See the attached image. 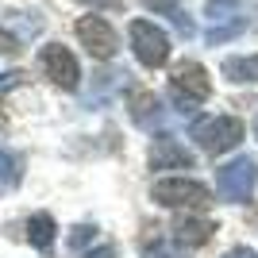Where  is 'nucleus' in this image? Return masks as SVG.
Instances as JSON below:
<instances>
[{"label": "nucleus", "instance_id": "1", "mask_svg": "<svg viewBox=\"0 0 258 258\" xmlns=\"http://www.w3.org/2000/svg\"><path fill=\"white\" fill-rule=\"evenodd\" d=\"M208 93H212V81H208V74H205V66H201V62H177V66H173L170 97H173V104L181 108V112L205 104Z\"/></svg>", "mask_w": 258, "mask_h": 258}, {"label": "nucleus", "instance_id": "2", "mask_svg": "<svg viewBox=\"0 0 258 258\" xmlns=\"http://www.w3.org/2000/svg\"><path fill=\"white\" fill-rule=\"evenodd\" d=\"M151 201L162 208H208L212 193H208V185L193 181V177H162L154 181Z\"/></svg>", "mask_w": 258, "mask_h": 258}, {"label": "nucleus", "instance_id": "3", "mask_svg": "<svg viewBox=\"0 0 258 258\" xmlns=\"http://www.w3.org/2000/svg\"><path fill=\"white\" fill-rule=\"evenodd\" d=\"M189 135H193L208 154H224V151H231V147L243 143V119H235V116H201L193 127H189Z\"/></svg>", "mask_w": 258, "mask_h": 258}, {"label": "nucleus", "instance_id": "4", "mask_svg": "<svg viewBox=\"0 0 258 258\" xmlns=\"http://www.w3.org/2000/svg\"><path fill=\"white\" fill-rule=\"evenodd\" d=\"M127 35H131V50H135V58H139L147 70H158V66L170 58V35L162 31L158 23H151V20H131Z\"/></svg>", "mask_w": 258, "mask_h": 258}, {"label": "nucleus", "instance_id": "5", "mask_svg": "<svg viewBox=\"0 0 258 258\" xmlns=\"http://www.w3.org/2000/svg\"><path fill=\"white\" fill-rule=\"evenodd\" d=\"M254 158H235L216 170V189H220V201L227 205H247L250 193H254V177H258Z\"/></svg>", "mask_w": 258, "mask_h": 258}, {"label": "nucleus", "instance_id": "6", "mask_svg": "<svg viewBox=\"0 0 258 258\" xmlns=\"http://www.w3.org/2000/svg\"><path fill=\"white\" fill-rule=\"evenodd\" d=\"M39 70L62 89L81 85V66H77V58L70 54V46H62V43H46L43 50H39Z\"/></svg>", "mask_w": 258, "mask_h": 258}, {"label": "nucleus", "instance_id": "7", "mask_svg": "<svg viewBox=\"0 0 258 258\" xmlns=\"http://www.w3.org/2000/svg\"><path fill=\"white\" fill-rule=\"evenodd\" d=\"M77 39H81V46H85L93 58H112V54L119 50V39H116V31H112V23L100 20V16H81V20H77Z\"/></svg>", "mask_w": 258, "mask_h": 258}, {"label": "nucleus", "instance_id": "8", "mask_svg": "<svg viewBox=\"0 0 258 258\" xmlns=\"http://www.w3.org/2000/svg\"><path fill=\"white\" fill-rule=\"evenodd\" d=\"M151 166L154 170H189L193 166V151L181 147V139H173V135H158L151 147Z\"/></svg>", "mask_w": 258, "mask_h": 258}, {"label": "nucleus", "instance_id": "9", "mask_svg": "<svg viewBox=\"0 0 258 258\" xmlns=\"http://www.w3.org/2000/svg\"><path fill=\"white\" fill-rule=\"evenodd\" d=\"M216 231L212 220H205V216H181L177 224H173V239L181 243V247H201V243H208Z\"/></svg>", "mask_w": 258, "mask_h": 258}, {"label": "nucleus", "instance_id": "10", "mask_svg": "<svg viewBox=\"0 0 258 258\" xmlns=\"http://www.w3.org/2000/svg\"><path fill=\"white\" fill-rule=\"evenodd\" d=\"M127 112H131V119L139 123V127H154L162 119V100L154 97V93H131V100H127Z\"/></svg>", "mask_w": 258, "mask_h": 258}, {"label": "nucleus", "instance_id": "11", "mask_svg": "<svg viewBox=\"0 0 258 258\" xmlns=\"http://www.w3.org/2000/svg\"><path fill=\"white\" fill-rule=\"evenodd\" d=\"M143 4L151 12H158V16H166V20L177 27V35H185V39L193 35V20H189V12H185L181 0H143Z\"/></svg>", "mask_w": 258, "mask_h": 258}, {"label": "nucleus", "instance_id": "12", "mask_svg": "<svg viewBox=\"0 0 258 258\" xmlns=\"http://www.w3.org/2000/svg\"><path fill=\"white\" fill-rule=\"evenodd\" d=\"M224 77L235 85H258V54H239V58H224Z\"/></svg>", "mask_w": 258, "mask_h": 258}, {"label": "nucleus", "instance_id": "13", "mask_svg": "<svg viewBox=\"0 0 258 258\" xmlns=\"http://www.w3.org/2000/svg\"><path fill=\"white\" fill-rule=\"evenodd\" d=\"M27 239H31V247L35 250H50L54 247V216L50 212H39V216H31L27 220Z\"/></svg>", "mask_w": 258, "mask_h": 258}, {"label": "nucleus", "instance_id": "14", "mask_svg": "<svg viewBox=\"0 0 258 258\" xmlns=\"http://www.w3.org/2000/svg\"><path fill=\"white\" fill-rule=\"evenodd\" d=\"M208 16H212L216 23H235V20H247L243 16V4L239 0H208Z\"/></svg>", "mask_w": 258, "mask_h": 258}, {"label": "nucleus", "instance_id": "15", "mask_svg": "<svg viewBox=\"0 0 258 258\" xmlns=\"http://www.w3.org/2000/svg\"><path fill=\"white\" fill-rule=\"evenodd\" d=\"M143 258H185V247L177 239H154L143 247Z\"/></svg>", "mask_w": 258, "mask_h": 258}, {"label": "nucleus", "instance_id": "16", "mask_svg": "<svg viewBox=\"0 0 258 258\" xmlns=\"http://www.w3.org/2000/svg\"><path fill=\"white\" fill-rule=\"evenodd\" d=\"M16 181H20V158L8 154V151H0V193L16 189Z\"/></svg>", "mask_w": 258, "mask_h": 258}, {"label": "nucleus", "instance_id": "17", "mask_svg": "<svg viewBox=\"0 0 258 258\" xmlns=\"http://www.w3.org/2000/svg\"><path fill=\"white\" fill-rule=\"evenodd\" d=\"M247 31V20H235V23H216L212 31L205 35L208 39V46H220V43H231V39H235V35H243Z\"/></svg>", "mask_w": 258, "mask_h": 258}, {"label": "nucleus", "instance_id": "18", "mask_svg": "<svg viewBox=\"0 0 258 258\" xmlns=\"http://www.w3.org/2000/svg\"><path fill=\"white\" fill-rule=\"evenodd\" d=\"M85 243H97V231L93 227H74V235H70V250H77V254H85Z\"/></svg>", "mask_w": 258, "mask_h": 258}, {"label": "nucleus", "instance_id": "19", "mask_svg": "<svg viewBox=\"0 0 258 258\" xmlns=\"http://www.w3.org/2000/svg\"><path fill=\"white\" fill-rule=\"evenodd\" d=\"M81 258H116V247L112 243H100V247H93V250H85Z\"/></svg>", "mask_w": 258, "mask_h": 258}, {"label": "nucleus", "instance_id": "20", "mask_svg": "<svg viewBox=\"0 0 258 258\" xmlns=\"http://www.w3.org/2000/svg\"><path fill=\"white\" fill-rule=\"evenodd\" d=\"M12 85H20V74H0V97H4Z\"/></svg>", "mask_w": 258, "mask_h": 258}, {"label": "nucleus", "instance_id": "21", "mask_svg": "<svg viewBox=\"0 0 258 258\" xmlns=\"http://www.w3.org/2000/svg\"><path fill=\"white\" fill-rule=\"evenodd\" d=\"M224 258H258V254H254L250 247H231V250H227Z\"/></svg>", "mask_w": 258, "mask_h": 258}, {"label": "nucleus", "instance_id": "22", "mask_svg": "<svg viewBox=\"0 0 258 258\" xmlns=\"http://www.w3.org/2000/svg\"><path fill=\"white\" fill-rule=\"evenodd\" d=\"M77 4H89V8H119V0H77Z\"/></svg>", "mask_w": 258, "mask_h": 258}, {"label": "nucleus", "instance_id": "23", "mask_svg": "<svg viewBox=\"0 0 258 258\" xmlns=\"http://www.w3.org/2000/svg\"><path fill=\"white\" fill-rule=\"evenodd\" d=\"M254 135H258V119H254Z\"/></svg>", "mask_w": 258, "mask_h": 258}]
</instances>
